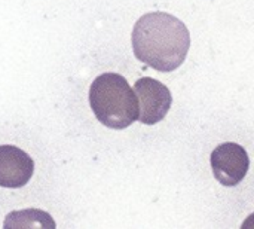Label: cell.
Instances as JSON below:
<instances>
[{"instance_id":"cell-1","label":"cell","mask_w":254,"mask_h":229,"mask_svg":"<svg viewBox=\"0 0 254 229\" xmlns=\"http://www.w3.org/2000/svg\"><path fill=\"white\" fill-rule=\"evenodd\" d=\"M190 46L188 27L167 12L143 15L132 30L135 57L158 72H173L186 60Z\"/></svg>"},{"instance_id":"cell-2","label":"cell","mask_w":254,"mask_h":229,"mask_svg":"<svg viewBox=\"0 0 254 229\" xmlns=\"http://www.w3.org/2000/svg\"><path fill=\"white\" fill-rule=\"evenodd\" d=\"M89 104L95 118L113 130H124L138 119L137 95L118 73H103L92 82Z\"/></svg>"},{"instance_id":"cell-3","label":"cell","mask_w":254,"mask_h":229,"mask_svg":"<svg viewBox=\"0 0 254 229\" xmlns=\"http://www.w3.org/2000/svg\"><path fill=\"white\" fill-rule=\"evenodd\" d=\"M138 100V119L146 125L161 122L171 107V92L156 79L141 77L135 82Z\"/></svg>"},{"instance_id":"cell-4","label":"cell","mask_w":254,"mask_h":229,"mask_svg":"<svg viewBox=\"0 0 254 229\" xmlns=\"http://www.w3.org/2000/svg\"><path fill=\"white\" fill-rule=\"evenodd\" d=\"M249 165V155L238 143H223L211 153V168L214 177L225 186L238 185L246 177Z\"/></svg>"},{"instance_id":"cell-5","label":"cell","mask_w":254,"mask_h":229,"mask_svg":"<svg viewBox=\"0 0 254 229\" xmlns=\"http://www.w3.org/2000/svg\"><path fill=\"white\" fill-rule=\"evenodd\" d=\"M34 173L33 159L19 148L12 145L0 146V186L22 188Z\"/></svg>"}]
</instances>
